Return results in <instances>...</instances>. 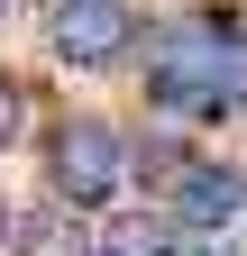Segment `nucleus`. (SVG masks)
<instances>
[{
	"label": "nucleus",
	"instance_id": "obj_1",
	"mask_svg": "<svg viewBox=\"0 0 247 256\" xmlns=\"http://www.w3.org/2000/svg\"><path fill=\"white\" fill-rule=\"evenodd\" d=\"M55 192L74 210H101L110 192H128V138L110 119H64L55 128Z\"/></svg>",
	"mask_w": 247,
	"mask_h": 256
},
{
	"label": "nucleus",
	"instance_id": "obj_9",
	"mask_svg": "<svg viewBox=\"0 0 247 256\" xmlns=\"http://www.w3.org/2000/svg\"><path fill=\"white\" fill-rule=\"evenodd\" d=\"M0 220H10V210H0Z\"/></svg>",
	"mask_w": 247,
	"mask_h": 256
},
{
	"label": "nucleus",
	"instance_id": "obj_3",
	"mask_svg": "<svg viewBox=\"0 0 247 256\" xmlns=\"http://www.w3.org/2000/svg\"><path fill=\"white\" fill-rule=\"evenodd\" d=\"M229 210H238V183L220 165H174V220L183 229H229Z\"/></svg>",
	"mask_w": 247,
	"mask_h": 256
},
{
	"label": "nucleus",
	"instance_id": "obj_2",
	"mask_svg": "<svg viewBox=\"0 0 247 256\" xmlns=\"http://www.w3.org/2000/svg\"><path fill=\"white\" fill-rule=\"evenodd\" d=\"M128 46H138V10L128 0H64V10H55V55L82 64V74L119 64Z\"/></svg>",
	"mask_w": 247,
	"mask_h": 256
},
{
	"label": "nucleus",
	"instance_id": "obj_6",
	"mask_svg": "<svg viewBox=\"0 0 247 256\" xmlns=\"http://www.w3.org/2000/svg\"><path fill=\"white\" fill-rule=\"evenodd\" d=\"M18 128H28V92H18L10 74H0V146H10V138H18Z\"/></svg>",
	"mask_w": 247,
	"mask_h": 256
},
{
	"label": "nucleus",
	"instance_id": "obj_5",
	"mask_svg": "<svg viewBox=\"0 0 247 256\" xmlns=\"http://www.w3.org/2000/svg\"><path fill=\"white\" fill-rule=\"evenodd\" d=\"M18 256H92V229H74L64 210H37L28 238H18Z\"/></svg>",
	"mask_w": 247,
	"mask_h": 256
},
{
	"label": "nucleus",
	"instance_id": "obj_8",
	"mask_svg": "<svg viewBox=\"0 0 247 256\" xmlns=\"http://www.w3.org/2000/svg\"><path fill=\"white\" fill-rule=\"evenodd\" d=\"M0 18H10V0H0Z\"/></svg>",
	"mask_w": 247,
	"mask_h": 256
},
{
	"label": "nucleus",
	"instance_id": "obj_7",
	"mask_svg": "<svg viewBox=\"0 0 247 256\" xmlns=\"http://www.w3.org/2000/svg\"><path fill=\"white\" fill-rule=\"evenodd\" d=\"M229 110H247V46L229 55Z\"/></svg>",
	"mask_w": 247,
	"mask_h": 256
},
{
	"label": "nucleus",
	"instance_id": "obj_4",
	"mask_svg": "<svg viewBox=\"0 0 247 256\" xmlns=\"http://www.w3.org/2000/svg\"><path fill=\"white\" fill-rule=\"evenodd\" d=\"M183 220H156V210H128V220H110L101 238H92V256H183Z\"/></svg>",
	"mask_w": 247,
	"mask_h": 256
}]
</instances>
